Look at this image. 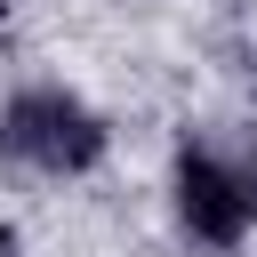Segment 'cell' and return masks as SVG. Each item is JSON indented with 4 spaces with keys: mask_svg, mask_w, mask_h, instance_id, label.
<instances>
[{
    "mask_svg": "<svg viewBox=\"0 0 257 257\" xmlns=\"http://www.w3.org/2000/svg\"><path fill=\"white\" fill-rule=\"evenodd\" d=\"M0 153L40 169V177H80L104 153V120L72 88H16L0 104Z\"/></svg>",
    "mask_w": 257,
    "mask_h": 257,
    "instance_id": "1",
    "label": "cell"
},
{
    "mask_svg": "<svg viewBox=\"0 0 257 257\" xmlns=\"http://www.w3.org/2000/svg\"><path fill=\"white\" fill-rule=\"evenodd\" d=\"M177 217H185L193 241L233 249V241L249 233V217H257V185H249L225 153H185V161H177Z\"/></svg>",
    "mask_w": 257,
    "mask_h": 257,
    "instance_id": "2",
    "label": "cell"
}]
</instances>
